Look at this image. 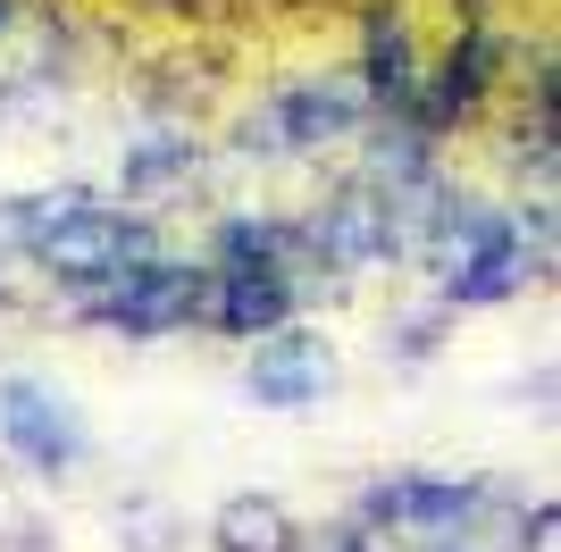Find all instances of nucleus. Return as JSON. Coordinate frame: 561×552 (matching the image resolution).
Listing matches in <instances>:
<instances>
[{
  "label": "nucleus",
  "instance_id": "f257e3e1",
  "mask_svg": "<svg viewBox=\"0 0 561 552\" xmlns=\"http://www.w3.org/2000/svg\"><path fill=\"white\" fill-rule=\"evenodd\" d=\"M18 243L34 252V268L59 276L68 294H101L126 268L160 260V218L151 209H110L84 193H34L25 209H9Z\"/></svg>",
  "mask_w": 561,
  "mask_h": 552
},
{
  "label": "nucleus",
  "instance_id": "f03ea898",
  "mask_svg": "<svg viewBox=\"0 0 561 552\" xmlns=\"http://www.w3.org/2000/svg\"><path fill=\"white\" fill-rule=\"evenodd\" d=\"M93 326H110V335H135V344H151V335H176V326H202L210 319V260H142V268H126L117 285H101V294L76 301Z\"/></svg>",
  "mask_w": 561,
  "mask_h": 552
},
{
  "label": "nucleus",
  "instance_id": "7ed1b4c3",
  "mask_svg": "<svg viewBox=\"0 0 561 552\" xmlns=\"http://www.w3.org/2000/svg\"><path fill=\"white\" fill-rule=\"evenodd\" d=\"M360 126H369V92H360V76H310V84H285L277 101L243 126V151L294 160V151H328V142L360 135Z\"/></svg>",
  "mask_w": 561,
  "mask_h": 552
},
{
  "label": "nucleus",
  "instance_id": "20e7f679",
  "mask_svg": "<svg viewBox=\"0 0 561 552\" xmlns=\"http://www.w3.org/2000/svg\"><path fill=\"white\" fill-rule=\"evenodd\" d=\"M294 243H302V268H377V260L402 252L394 193L369 184V176H360V184H335L328 202L294 227Z\"/></svg>",
  "mask_w": 561,
  "mask_h": 552
},
{
  "label": "nucleus",
  "instance_id": "39448f33",
  "mask_svg": "<svg viewBox=\"0 0 561 552\" xmlns=\"http://www.w3.org/2000/svg\"><path fill=\"white\" fill-rule=\"evenodd\" d=\"M0 444H9L34 478H68V469H84V452H93L76 402L59 386H43V377H25V368H0Z\"/></svg>",
  "mask_w": 561,
  "mask_h": 552
},
{
  "label": "nucleus",
  "instance_id": "423d86ee",
  "mask_svg": "<svg viewBox=\"0 0 561 552\" xmlns=\"http://www.w3.org/2000/svg\"><path fill=\"white\" fill-rule=\"evenodd\" d=\"M503 503L486 478H377L360 494V528L377 536H469Z\"/></svg>",
  "mask_w": 561,
  "mask_h": 552
},
{
  "label": "nucleus",
  "instance_id": "0eeeda50",
  "mask_svg": "<svg viewBox=\"0 0 561 552\" xmlns=\"http://www.w3.org/2000/svg\"><path fill=\"white\" fill-rule=\"evenodd\" d=\"M328 377H335L328 335H310V326H294V319H285L277 335H260L252 368H243L252 402H268V411H310V402L328 393Z\"/></svg>",
  "mask_w": 561,
  "mask_h": 552
},
{
  "label": "nucleus",
  "instance_id": "6e6552de",
  "mask_svg": "<svg viewBox=\"0 0 561 552\" xmlns=\"http://www.w3.org/2000/svg\"><path fill=\"white\" fill-rule=\"evenodd\" d=\"M294 301H302V276H285V268H210V326L234 335V344L277 335L294 319Z\"/></svg>",
  "mask_w": 561,
  "mask_h": 552
},
{
  "label": "nucleus",
  "instance_id": "1a4fd4ad",
  "mask_svg": "<svg viewBox=\"0 0 561 552\" xmlns=\"http://www.w3.org/2000/svg\"><path fill=\"white\" fill-rule=\"evenodd\" d=\"M369 110H411L420 101V50H411V25L402 18H369Z\"/></svg>",
  "mask_w": 561,
  "mask_h": 552
},
{
  "label": "nucleus",
  "instance_id": "9d476101",
  "mask_svg": "<svg viewBox=\"0 0 561 552\" xmlns=\"http://www.w3.org/2000/svg\"><path fill=\"white\" fill-rule=\"evenodd\" d=\"M210 536H218L227 552H285V544H294L285 503H268V494H234V503H218Z\"/></svg>",
  "mask_w": 561,
  "mask_h": 552
},
{
  "label": "nucleus",
  "instance_id": "9b49d317",
  "mask_svg": "<svg viewBox=\"0 0 561 552\" xmlns=\"http://www.w3.org/2000/svg\"><path fill=\"white\" fill-rule=\"evenodd\" d=\"M168 176H193V142L185 135H151L142 151H126V193H160Z\"/></svg>",
  "mask_w": 561,
  "mask_h": 552
},
{
  "label": "nucleus",
  "instance_id": "f8f14e48",
  "mask_svg": "<svg viewBox=\"0 0 561 552\" xmlns=\"http://www.w3.org/2000/svg\"><path fill=\"white\" fill-rule=\"evenodd\" d=\"M369 536L377 528H360V519H352V528H319V552H377Z\"/></svg>",
  "mask_w": 561,
  "mask_h": 552
},
{
  "label": "nucleus",
  "instance_id": "ddd939ff",
  "mask_svg": "<svg viewBox=\"0 0 561 552\" xmlns=\"http://www.w3.org/2000/svg\"><path fill=\"white\" fill-rule=\"evenodd\" d=\"M545 544H553V503H537L519 519V552H545Z\"/></svg>",
  "mask_w": 561,
  "mask_h": 552
},
{
  "label": "nucleus",
  "instance_id": "4468645a",
  "mask_svg": "<svg viewBox=\"0 0 561 552\" xmlns=\"http://www.w3.org/2000/svg\"><path fill=\"white\" fill-rule=\"evenodd\" d=\"M411 552H478V544H469V536H420Z\"/></svg>",
  "mask_w": 561,
  "mask_h": 552
},
{
  "label": "nucleus",
  "instance_id": "2eb2a0df",
  "mask_svg": "<svg viewBox=\"0 0 561 552\" xmlns=\"http://www.w3.org/2000/svg\"><path fill=\"white\" fill-rule=\"evenodd\" d=\"M0 25H9V0H0Z\"/></svg>",
  "mask_w": 561,
  "mask_h": 552
}]
</instances>
